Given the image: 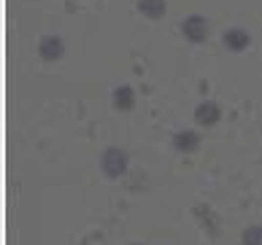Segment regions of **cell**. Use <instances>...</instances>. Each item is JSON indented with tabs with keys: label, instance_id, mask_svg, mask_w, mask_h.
Listing matches in <instances>:
<instances>
[{
	"label": "cell",
	"instance_id": "52a82bcc",
	"mask_svg": "<svg viewBox=\"0 0 262 245\" xmlns=\"http://www.w3.org/2000/svg\"><path fill=\"white\" fill-rule=\"evenodd\" d=\"M133 105H135L133 86H116V92H114V108L116 111H130Z\"/></svg>",
	"mask_w": 262,
	"mask_h": 245
},
{
	"label": "cell",
	"instance_id": "277c9868",
	"mask_svg": "<svg viewBox=\"0 0 262 245\" xmlns=\"http://www.w3.org/2000/svg\"><path fill=\"white\" fill-rule=\"evenodd\" d=\"M219 116H222V108H219L216 103H211V100L200 103V105L195 108V121H198V124H203V127L216 124V121H219Z\"/></svg>",
	"mask_w": 262,
	"mask_h": 245
},
{
	"label": "cell",
	"instance_id": "9c48e42d",
	"mask_svg": "<svg viewBox=\"0 0 262 245\" xmlns=\"http://www.w3.org/2000/svg\"><path fill=\"white\" fill-rule=\"evenodd\" d=\"M241 242H244V245H262V227H259V224L244 229V234H241Z\"/></svg>",
	"mask_w": 262,
	"mask_h": 245
},
{
	"label": "cell",
	"instance_id": "ba28073f",
	"mask_svg": "<svg viewBox=\"0 0 262 245\" xmlns=\"http://www.w3.org/2000/svg\"><path fill=\"white\" fill-rule=\"evenodd\" d=\"M138 11L149 19H160L165 14V0H138Z\"/></svg>",
	"mask_w": 262,
	"mask_h": 245
},
{
	"label": "cell",
	"instance_id": "3957f363",
	"mask_svg": "<svg viewBox=\"0 0 262 245\" xmlns=\"http://www.w3.org/2000/svg\"><path fill=\"white\" fill-rule=\"evenodd\" d=\"M62 52H65V46H62V41H60L57 35H43V38H41V43H38V54H41L46 62L60 60Z\"/></svg>",
	"mask_w": 262,
	"mask_h": 245
},
{
	"label": "cell",
	"instance_id": "30bf717a",
	"mask_svg": "<svg viewBox=\"0 0 262 245\" xmlns=\"http://www.w3.org/2000/svg\"><path fill=\"white\" fill-rule=\"evenodd\" d=\"M133 245H138V242H133Z\"/></svg>",
	"mask_w": 262,
	"mask_h": 245
},
{
	"label": "cell",
	"instance_id": "8992f818",
	"mask_svg": "<svg viewBox=\"0 0 262 245\" xmlns=\"http://www.w3.org/2000/svg\"><path fill=\"white\" fill-rule=\"evenodd\" d=\"M173 145H176L179 151L189 154V151H195L198 145H200V135L195 130H184V132H179L176 138H173Z\"/></svg>",
	"mask_w": 262,
	"mask_h": 245
},
{
	"label": "cell",
	"instance_id": "5b68a950",
	"mask_svg": "<svg viewBox=\"0 0 262 245\" xmlns=\"http://www.w3.org/2000/svg\"><path fill=\"white\" fill-rule=\"evenodd\" d=\"M222 41H225V46L230 48V52H244V48L249 46V33L241 30V27H232V30H227L225 35H222Z\"/></svg>",
	"mask_w": 262,
	"mask_h": 245
},
{
	"label": "cell",
	"instance_id": "7a4b0ae2",
	"mask_svg": "<svg viewBox=\"0 0 262 245\" xmlns=\"http://www.w3.org/2000/svg\"><path fill=\"white\" fill-rule=\"evenodd\" d=\"M181 33H184V38H187V41L203 43V41L208 38V22H206L200 14H192V16H187V19L181 22Z\"/></svg>",
	"mask_w": 262,
	"mask_h": 245
},
{
	"label": "cell",
	"instance_id": "6da1fadb",
	"mask_svg": "<svg viewBox=\"0 0 262 245\" xmlns=\"http://www.w3.org/2000/svg\"><path fill=\"white\" fill-rule=\"evenodd\" d=\"M127 154H124L122 149H116V145H111V149H105L103 156H100V167L103 173L108 175V178H122L124 173H127Z\"/></svg>",
	"mask_w": 262,
	"mask_h": 245
}]
</instances>
